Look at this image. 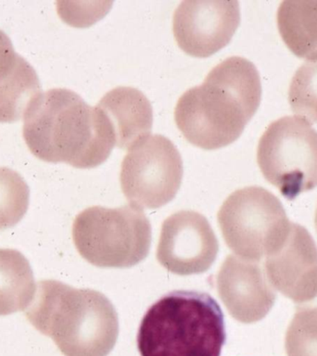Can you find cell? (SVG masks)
<instances>
[{
	"label": "cell",
	"instance_id": "6",
	"mask_svg": "<svg viewBox=\"0 0 317 356\" xmlns=\"http://www.w3.org/2000/svg\"><path fill=\"white\" fill-rule=\"evenodd\" d=\"M217 219L227 247L238 257L257 261L282 241L291 222L278 197L261 186L233 192Z\"/></svg>",
	"mask_w": 317,
	"mask_h": 356
},
{
	"label": "cell",
	"instance_id": "4",
	"mask_svg": "<svg viewBox=\"0 0 317 356\" xmlns=\"http://www.w3.org/2000/svg\"><path fill=\"white\" fill-rule=\"evenodd\" d=\"M225 342L222 309L200 291L161 298L147 311L138 333L141 356H220Z\"/></svg>",
	"mask_w": 317,
	"mask_h": 356
},
{
	"label": "cell",
	"instance_id": "19",
	"mask_svg": "<svg viewBox=\"0 0 317 356\" xmlns=\"http://www.w3.org/2000/svg\"><path fill=\"white\" fill-rule=\"evenodd\" d=\"M288 102L295 115L317 122V58L307 60L292 77Z\"/></svg>",
	"mask_w": 317,
	"mask_h": 356
},
{
	"label": "cell",
	"instance_id": "5",
	"mask_svg": "<svg viewBox=\"0 0 317 356\" xmlns=\"http://www.w3.org/2000/svg\"><path fill=\"white\" fill-rule=\"evenodd\" d=\"M72 238L78 252L89 264L101 268H129L149 255L152 225L135 206H93L75 218Z\"/></svg>",
	"mask_w": 317,
	"mask_h": 356
},
{
	"label": "cell",
	"instance_id": "18",
	"mask_svg": "<svg viewBox=\"0 0 317 356\" xmlns=\"http://www.w3.org/2000/svg\"><path fill=\"white\" fill-rule=\"evenodd\" d=\"M288 356H317V296L297 305V312L286 333Z\"/></svg>",
	"mask_w": 317,
	"mask_h": 356
},
{
	"label": "cell",
	"instance_id": "14",
	"mask_svg": "<svg viewBox=\"0 0 317 356\" xmlns=\"http://www.w3.org/2000/svg\"><path fill=\"white\" fill-rule=\"evenodd\" d=\"M97 106L110 120L120 149H129L152 129V103L138 89L117 86L105 94Z\"/></svg>",
	"mask_w": 317,
	"mask_h": 356
},
{
	"label": "cell",
	"instance_id": "2",
	"mask_svg": "<svg viewBox=\"0 0 317 356\" xmlns=\"http://www.w3.org/2000/svg\"><path fill=\"white\" fill-rule=\"evenodd\" d=\"M22 133L39 160L79 169L100 165L116 146L107 115L66 88L50 89L31 103Z\"/></svg>",
	"mask_w": 317,
	"mask_h": 356
},
{
	"label": "cell",
	"instance_id": "9",
	"mask_svg": "<svg viewBox=\"0 0 317 356\" xmlns=\"http://www.w3.org/2000/svg\"><path fill=\"white\" fill-rule=\"evenodd\" d=\"M239 24L241 8L236 0H186L172 16V33L186 54L208 58L229 44Z\"/></svg>",
	"mask_w": 317,
	"mask_h": 356
},
{
	"label": "cell",
	"instance_id": "20",
	"mask_svg": "<svg viewBox=\"0 0 317 356\" xmlns=\"http://www.w3.org/2000/svg\"><path fill=\"white\" fill-rule=\"evenodd\" d=\"M314 225H316V232H317V209L316 211V217H314Z\"/></svg>",
	"mask_w": 317,
	"mask_h": 356
},
{
	"label": "cell",
	"instance_id": "3",
	"mask_svg": "<svg viewBox=\"0 0 317 356\" xmlns=\"http://www.w3.org/2000/svg\"><path fill=\"white\" fill-rule=\"evenodd\" d=\"M25 316L64 356H108L118 339V316L111 300L60 281H39Z\"/></svg>",
	"mask_w": 317,
	"mask_h": 356
},
{
	"label": "cell",
	"instance_id": "10",
	"mask_svg": "<svg viewBox=\"0 0 317 356\" xmlns=\"http://www.w3.org/2000/svg\"><path fill=\"white\" fill-rule=\"evenodd\" d=\"M219 243L210 222L195 211H179L164 220L156 257L172 274H202L213 266Z\"/></svg>",
	"mask_w": 317,
	"mask_h": 356
},
{
	"label": "cell",
	"instance_id": "1",
	"mask_svg": "<svg viewBox=\"0 0 317 356\" xmlns=\"http://www.w3.org/2000/svg\"><path fill=\"white\" fill-rule=\"evenodd\" d=\"M260 74L252 61L234 56L188 89L174 108V121L186 140L206 150L221 149L241 136L260 106Z\"/></svg>",
	"mask_w": 317,
	"mask_h": 356
},
{
	"label": "cell",
	"instance_id": "7",
	"mask_svg": "<svg viewBox=\"0 0 317 356\" xmlns=\"http://www.w3.org/2000/svg\"><path fill=\"white\" fill-rule=\"evenodd\" d=\"M257 163L286 199L311 191L317 186V131L298 116L273 122L259 141Z\"/></svg>",
	"mask_w": 317,
	"mask_h": 356
},
{
	"label": "cell",
	"instance_id": "17",
	"mask_svg": "<svg viewBox=\"0 0 317 356\" xmlns=\"http://www.w3.org/2000/svg\"><path fill=\"white\" fill-rule=\"evenodd\" d=\"M30 189L22 175L0 167V230L18 224L29 206Z\"/></svg>",
	"mask_w": 317,
	"mask_h": 356
},
{
	"label": "cell",
	"instance_id": "15",
	"mask_svg": "<svg viewBox=\"0 0 317 356\" xmlns=\"http://www.w3.org/2000/svg\"><path fill=\"white\" fill-rule=\"evenodd\" d=\"M277 22L284 43L294 55L317 58V1H283Z\"/></svg>",
	"mask_w": 317,
	"mask_h": 356
},
{
	"label": "cell",
	"instance_id": "8",
	"mask_svg": "<svg viewBox=\"0 0 317 356\" xmlns=\"http://www.w3.org/2000/svg\"><path fill=\"white\" fill-rule=\"evenodd\" d=\"M183 174L182 157L175 145L166 136L149 135L128 149L120 183L131 205L158 209L174 200Z\"/></svg>",
	"mask_w": 317,
	"mask_h": 356
},
{
	"label": "cell",
	"instance_id": "16",
	"mask_svg": "<svg viewBox=\"0 0 317 356\" xmlns=\"http://www.w3.org/2000/svg\"><path fill=\"white\" fill-rule=\"evenodd\" d=\"M36 285L29 261L19 250L0 249V316L25 311Z\"/></svg>",
	"mask_w": 317,
	"mask_h": 356
},
{
	"label": "cell",
	"instance_id": "11",
	"mask_svg": "<svg viewBox=\"0 0 317 356\" xmlns=\"http://www.w3.org/2000/svg\"><path fill=\"white\" fill-rule=\"evenodd\" d=\"M263 269L273 288L297 305L317 296V247L302 225L291 222L285 238L264 258Z\"/></svg>",
	"mask_w": 317,
	"mask_h": 356
},
{
	"label": "cell",
	"instance_id": "12",
	"mask_svg": "<svg viewBox=\"0 0 317 356\" xmlns=\"http://www.w3.org/2000/svg\"><path fill=\"white\" fill-rule=\"evenodd\" d=\"M217 291L231 316L244 324L264 318L275 305L277 292L261 261L229 255L217 274Z\"/></svg>",
	"mask_w": 317,
	"mask_h": 356
},
{
	"label": "cell",
	"instance_id": "13",
	"mask_svg": "<svg viewBox=\"0 0 317 356\" xmlns=\"http://www.w3.org/2000/svg\"><path fill=\"white\" fill-rule=\"evenodd\" d=\"M41 89L35 69L0 30V122H14L24 117L31 103L42 94Z\"/></svg>",
	"mask_w": 317,
	"mask_h": 356
}]
</instances>
